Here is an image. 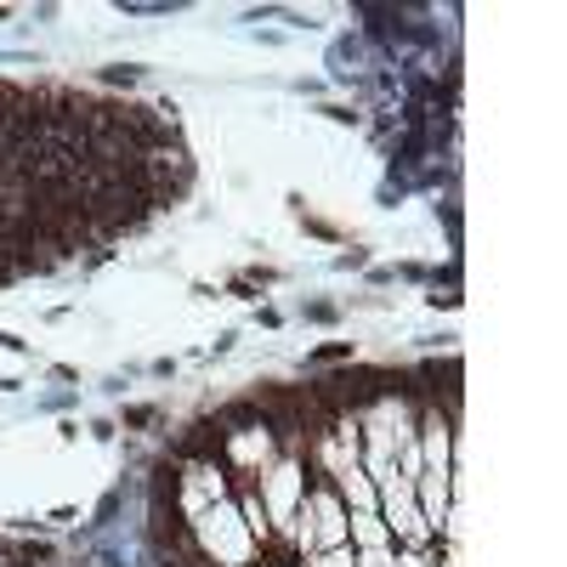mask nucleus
<instances>
[{
  "mask_svg": "<svg viewBox=\"0 0 567 567\" xmlns=\"http://www.w3.org/2000/svg\"><path fill=\"white\" fill-rule=\"evenodd\" d=\"M187 545H194V556L205 567H256L261 561V545H256L250 523L239 516V499L233 494L187 516Z\"/></svg>",
  "mask_w": 567,
  "mask_h": 567,
  "instance_id": "1",
  "label": "nucleus"
},
{
  "mask_svg": "<svg viewBox=\"0 0 567 567\" xmlns=\"http://www.w3.org/2000/svg\"><path fill=\"white\" fill-rule=\"evenodd\" d=\"M250 488H256V499H261V511H267V528H272L278 539H290L296 511H301V499H307V488H312L307 449H301V443H290V449H284V454L261 471V477H256Z\"/></svg>",
  "mask_w": 567,
  "mask_h": 567,
  "instance_id": "2",
  "label": "nucleus"
},
{
  "mask_svg": "<svg viewBox=\"0 0 567 567\" xmlns=\"http://www.w3.org/2000/svg\"><path fill=\"white\" fill-rule=\"evenodd\" d=\"M347 523H352V511L341 505V494L329 488L323 477H312L301 511H296V528H290V545L301 556H318V550H341L347 545Z\"/></svg>",
  "mask_w": 567,
  "mask_h": 567,
  "instance_id": "3",
  "label": "nucleus"
},
{
  "mask_svg": "<svg viewBox=\"0 0 567 567\" xmlns=\"http://www.w3.org/2000/svg\"><path fill=\"white\" fill-rule=\"evenodd\" d=\"M233 494V483H227V465L216 460V454H205V460H187L182 465V477H176V516L187 523L194 511H205V505H216V499H227Z\"/></svg>",
  "mask_w": 567,
  "mask_h": 567,
  "instance_id": "4",
  "label": "nucleus"
},
{
  "mask_svg": "<svg viewBox=\"0 0 567 567\" xmlns=\"http://www.w3.org/2000/svg\"><path fill=\"white\" fill-rule=\"evenodd\" d=\"M329 488L341 494V505H347V511H374V505H381V483H374L363 465L336 471V477H329Z\"/></svg>",
  "mask_w": 567,
  "mask_h": 567,
  "instance_id": "5",
  "label": "nucleus"
},
{
  "mask_svg": "<svg viewBox=\"0 0 567 567\" xmlns=\"http://www.w3.org/2000/svg\"><path fill=\"white\" fill-rule=\"evenodd\" d=\"M347 545H352V550H392V534H386V523H381V511H352Z\"/></svg>",
  "mask_w": 567,
  "mask_h": 567,
  "instance_id": "6",
  "label": "nucleus"
},
{
  "mask_svg": "<svg viewBox=\"0 0 567 567\" xmlns=\"http://www.w3.org/2000/svg\"><path fill=\"white\" fill-rule=\"evenodd\" d=\"M398 567H437V550L425 545V550H398Z\"/></svg>",
  "mask_w": 567,
  "mask_h": 567,
  "instance_id": "7",
  "label": "nucleus"
},
{
  "mask_svg": "<svg viewBox=\"0 0 567 567\" xmlns=\"http://www.w3.org/2000/svg\"><path fill=\"white\" fill-rule=\"evenodd\" d=\"M261 567H296V561H261Z\"/></svg>",
  "mask_w": 567,
  "mask_h": 567,
  "instance_id": "8",
  "label": "nucleus"
}]
</instances>
